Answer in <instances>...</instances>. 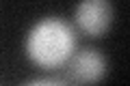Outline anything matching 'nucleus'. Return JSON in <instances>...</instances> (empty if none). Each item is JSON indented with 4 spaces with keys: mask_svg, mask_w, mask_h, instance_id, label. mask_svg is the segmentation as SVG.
I'll return each mask as SVG.
<instances>
[{
    "mask_svg": "<svg viewBox=\"0 0 130 86\" xmlns=\"http://www.w3.org/2000/svg\"><path fill=\"white\" fill-rule=\"evenodd\" d=\"M22 86H70V82H65L63 77H35V80L24 82Z\"/></svg>",
    "mask_w": 130,
    "mask_h": 86,
    "instance_id": "obj_4",
    "label": "nucleus"
},
{
    "mask_svg": "<svg viewBox=\"0 0 130 86\" xmlns=\"http://www.w3.org/2000/svg\"><path fill=\"white\" fill-rule=\"evenodd\" d=\"M65 67V82L76 86H93L108 71V58L95 47H83L70 56Z\"/></svg>",
    "mask_w": 130,
    "mask_h": 86,
    "instance_id": "obj_2",
    "label": "nucleus"
},
{
    "mask_svg": "<svg viewBox=\"0 0 130 86\" xmlns=\"http://www.w3.org/2000/svg\"><path fill=\"white\" fill-rule=\"evenodd\" d=\"M74 22L91 39H100L111 30L113 5L108 0H80L74 9Z\"/></svg>",
    "mask_w": 130,
    "mask_h": 86,
    "instance_id": "obj_3",
    "label": "nucleus"
},
{
    "mask_svg": "<svg viewBox=\"0 0 130 86\" xmlns=\"http://www.w3.org/2000/svg\"><path fill=\"white\" fill-rule=\"evenodd\" d=\"M24 52L39 69H59L76 52V30L59 15H43L28 28Z\"/></svg>",
    "mask_w": 130,
    "mask_h": 86,
    "instance_id": "obj_1",
    "label": "nucleus"
}]
</instances>
